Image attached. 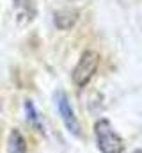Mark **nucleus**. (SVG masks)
I'll return each mask as SVG.
<instances>
[{
  "label": "nucleus",
  "mask_w": 142,
  "mask_h": 153,
  "mask_svg": "<svg viewBox=\"0 0 142 153\" xmlns=\"http://www.w3.org/2000/svg\"><path fill=\"white\" fill-rule=\"evenodd\" d=\"M78 20V13L76 11H71V9H62V11H57L55 16H53V23L57 29L61 30H68L71 29Z\"/></svg>",
  "instance_id": "20e7f679"
},
{
  "label": "nucleus",
  "mask_w": 142,
  "mask_h": 153,
  "mask_svg": "<svg viewBox=\"0 0 142 153\" xmlns=\"http://www.w3.org/2000/svg\"><path fill=\"white\" fill-rule=\"evenodd\" d=\"M98 64H100V55H98V52H94V50H85V52L80 55V59H78L75 70H73V82H75L78 87H85V85L91 82V78L94 76L96 70H98Z\"/></svg>",
  "instance_id": "f03ea898"
},
{
  "label": "nucleus",
  "mask_w": 142,
  "mask_h": 153,
  "mask_svg": "<svg viewBox=\"0 0 142 153\" xmlns=\"http://www.w3.org/2000/svg\"><path fill=\"white\" fill-rule=\"evenodd\" d=\"M132 153H142V150H135V152H132Z\"/></svg>",
  "instance_id": "6e6552de"
},
{
  "label": "nucleus",
  "mask_w": 142,
  "mask_h": 153,
  "mask_svg": "<svg viewBox=\"0 0 142 153\" xmlns=\"http://www.w3.org/2000/svg\"><path fill=\"white\" fill-rule=\"evenodd\" d=\"M7 153H27V141H25L23 134L20 130H16V128H13L9 132Z\"/></svg>",
  "instance_id": "39448f33"
},
{
  "label": "nucleus",
  "mask_w": 142,
  "mask_h": 153,
  "mask_svg": "<svg viewBox=\"0 0 142 153\" xmlns=\"http://www.w3.org/2000/svg\"><path fill=\"white\" fill-rule=\"evenodd\" d=\"M94 135H96V144L101 153H121L124 148L121 135L114 130L112 123L105 117L94 123Z\"/></svg>",
  "instance_id": "f257e3e1"
},
{
  "label": "nucleus",
  "mask_w": 142,
  "mask_h": 153,
  "mask_svg": "<svg viewBox=\"0 0 142 153\" xmlns=\"http://www.w3.org/2000/svg\"><path fill=\"white\" fill-rule=\"evenodd\" d=\"M13 5L16 11H29L30 0H13Z\"/></svg>",
  "instance_id": "0eeeda50"
},
{
  "label": "nucleus",
  "mask_w": 142,
  "mask_h": 153,
  "mask_svg": "<svg viewBox=\"0 0 142 153\" xmlns=\"http://www.w3.org/2000/svg\"><path fill=\"white\" fill-rule=\"evenodd\" d=\"M55 105H57V112L61 116L66 130L70 132L71 135L75 137H80L82 135V126H80V121L75 114L73 107H71V102L68 98V94L64 91H55Z\"/></svg>",
  "instance_id": "7ed1b4c3"
},
{
  "label": "nucleus",
  "mask_w": 142,
  "mask_h": 153,
  "mask_svg": "<svg viewBox=\"0 0 142 153\" xmlns=\"http://www.w3.org/2000/svg\"><path fill=\"white\" fill-rule=\"evenodd\" d=\"M25 114H27V121L29 125L36 128L37 132H44V125H43V117L37 112V107L34 105L32 100H25Z\"/></svg>",
  "instance_id": "423d86ee"
}]
</instances>
